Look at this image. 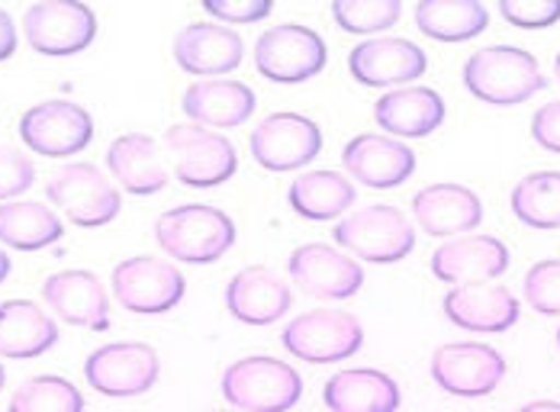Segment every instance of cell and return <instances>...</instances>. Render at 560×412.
<instances>
[{
  "instance_id": "cell-1",
  "label": "cell",
  "mask_w": 560,
  "mask_h": 412,
  "mask_svg": "<svg viewBox=\"0 0 560 412\" xmlns=\"http://www.w3.org/2000/svg\"><path fill=\"white\" fill-rule=\"evenodd\" d=\"M464 87L490 107H515L545 91L548 81L532 52L518 46H490L464 61Z\"/></svg>"
},
{
  "instance_id": "cell-2",
  "label": "cell",
  "mask_w": 560,
  "mask_h": 412,
  "mask_svg": "<svg viewBox=\"0 0 560 412\" xmlns=\"http://www.w3.org/2000/svg\"><path fill=\"white\" fill-rule=\"evenodd\" d=\"M155 242L174 261L184 264H213L235 245V223L232 216L207 207L187 203L165 210L155 223Z\"/></svg>"
},
{
  "instance_id": "cell-3",
  "label": "cell",
  "mask_w": 560,
  "mask_h": 412,
  "mask_svg": "<svg viewBox=\"0 0 560 412\" xmlns=\"http://www.w3.org/2000/svg\"><path fill=\"white\" fill-rule=\"evenodd\" d=\"M220 390L242 412H287L303 397V377L271 354H252L225 367Z\"/></svg>"
},
{
  "instance_id": "cell-4",
  "label": "cell",
  "mask_w": 560,
  "mask_h": 412,
  "mask_svg": "<svg viewBox=\"0 0 560 412\" xmlns=\"http://www.w3.org/2000/svg\"><path fill=\"white\" fill-rule=\"evenodd\" d=\"M332 236L336 245L371 264H396L416 248L409 216L387 203H374L368 210L348 213L345 220H338Z\"/></svg>"
},
{
  "instance_id": "cell-5",
  "label": "cell",
  "mask_w": 560,
  "mask_h": 412,
  "mask_svg": "<svg viewBox=\"0 0 560 412\" xmlns=\"http://www.w3.org/2000/svg\"><path fill=\"white\" fill-rule=\"evenodd\" d=\"M23 30L39 56L68 59L97 39V13L78 0H43L23 13Z\"/></svg>"
},
{
  "instance_id": "cell-6",
  "label": "cell",
  "mask_w": 560,
  "mask_h": 412,
  "mask_svg": "<svg viewBox=\"0 0 560 412\" xmlns=\"http://www.w3.org/2000/svg\"><path fill=\"white\" fill-rule=\"evenodd\" d=\"M283 349L310 361V364H336L351 354L364 349V326L358 316L351 313H338V309H313L296 316L283 336H280Z\"/></svg>"
},
{
  "instance_id": "cell-7",
  "label": "cell",
  "mask_w": 560,
  "mask_h": 412,
  "mask_svg": "<svg viewBox=\"0 0 560 412\" xmlns=\"http://www.w3.org/2000/svg\"><path fill=\"white\" fill-rule=\"evenodd\" d=\"M326 43L316 30L300 23H280L265 30L255 43V68L275 84H303L326 68Z\"/></svg>"
},
{
  "instance_id": "cell-8",
  "label": "cell",
  "mask_w": 560,
  "mask_h": 412,
  "mask_svg": "<svg viewBox=\"0 0 560 412\" xmlns=\"http://www.w3.org/2000/svg\"><path fill=\"white\" fill-rule=\"evenodd\" d=\"M49 200L56 203L74 226L81 229H97L107 226L119 216L122 210V197L104 177V172L91 162H74L65 165L46 187Z\"/></svg>"
},
{
  "instance_id": "cell-9",
  "label": "cell",
  "mask_w": 560,
  "mask_h": 412,
  "mask_svg": "<svg viewBox=\"0 0 560 412\" xmlns=\"http://www.w3.org/2000/svg\"><path fill=\"white\" fill-rule=\"evenodd\" d=\"M162 374V361L159 352L145 342H113L84 361V377L88 384L113 400H129V397H142L155 387Z\"/></svg>"
},
{
  "instance_id": "cell-10",
  "label": "cell",
  "mask_w": 560,
  "mask_h": 412,
  "mask_svg": "<svg viewBox=\"0 0 560 412\" xmlns=\"http://www.w3.org/2000/svg\"><path fill=\"white\" fill-rule=\"evenodd\" d=\"M165 145L174 152V175L184 187H220L238 172V152L223 132L203 126H171Z\"/></svg>"
},
{
  "instance_id": "cell-11",
  "label": "cell",
  "mask_w": 560,
  "mask_h": 412,
  "mask_svg": "<svg viewBox=\"0 0 560 412\" xmlns=\"http://www.w3.org/2000/svg\"><path fill=\"white\" fill-rule=\"evenodd\" d=\"M110 287L116 299L136 316L171 313L187 294L184 274L171 261H159V258H149V255L119 261L113 268Z\"/></svg>"
},
{
  "instance_id": "cell-12",
  "label": "cell",
  "mask_w": 560,
  "mask_h": 412,
  "mask_svg": "<svg viewBox=\"0 0 560 412\" xmlns=\"http://www.w3.org/2000/svg\"><path fill=\"white\" fill-rule=\"evenodd\" d=\"M432 380L460 400L490 397L505 377V357L483 342H451L432 354Z\"/></svg>"
},
{
  "instance_id": "cell-13",
  "label": "cell",
  "mask_w": 560,
  "mask_h": 412,
  "mask_svg": "<svg viewBox=\"0 0 560 412\" xmlns=\"http://www.w3.org/2000/svg\"><path fill=\"white\" fill-rule=\"evenodd\" d=\"M20 139L30 152L46 158H71L94 139V119L71 101H46L30 107L20 119Z\"/></svg>"
},
{
  "instance_id": "cell-14",
  "label": "cell",
  "mask_w": 560,
  "mask_h": 412,
  "mask_svg": "<svg viewBox=\"0 0 560 412\" xmlns=\"http://www.w3.org/2000/svg\"><path fill=\"white\" fill-rule=\"evenodd\" d=\"M248 149L255 162L268 172H296L323 152V132L316 119L283 110L258 122L248 139Z\"/></svg>"
},
{
  "instance_id": "cell-15",
  "label": "cell",
  "mask_w": 560,
  "mask_h": 412,
  "mask_svg": "<svg viewBox=\"0 0 560 412\" xmlns=\"http://www.w3.org/2000/svg\"><path fill=\"white\" fill-rule=\"evenodd\" d=\"M290 281L310 296L319 299H348L361 294L364 287V271L358 261L336 251V245L326 242H306L300 245L290 261H287Z\"/></svg>"
},
{
  "instance_id": "cell-16",
  "label": "cell",
  "mask_w": 560,
  "mask_h": 412,
  "mask_svg": "<svg viewBox=\"0 0 560 412\" xmlns=\"http://www.w3.org/2000/svg\"><path fill=\"white\" fill-rule=\"evenodd\" d=\"M425 52L402 36H377L348 52V71L364 87H399L425 74Z\"/></svg>"
},
{
  "instance_id": "cell-17",
  "label": "cell",
  "mask_w": 560,
  "mask_h": 412,
  "mask_svg": "<svg viewBox=\"0 0 560 412\" xmlns=\"http://www.w3.org/2000/svg\"><path fill=\"white\" fill-rule=\"evenodd\" d=\"M341 165L345 172L361 180L371 190H393L399 184H406L416 172V152L390 136L381 132H364L354 136L345 152H341Z\"/></svg>"
},
{
  "instance_id": "cell-18",
  "label": "cell",
  "mask_w": 560,
  "mask_h": 412,
  "mask_svg": "<svg viewBox=\"0 0 560 412\" xmlns=\"http://www.w3.org/2000/svg\"><path fill=\"white\" fill-rule=\"evenodd\" d=\"M432 274L454 287L467 284H490L509 271V248L493 236L448 238L435 248L429 261Z\"/></svg>"
},
{
  "instance_id": "cell-19",
  "label": "cell",
  "mask_w": 560,
  "mask_h": 412,
  "mask_svg": "<svg viewBox=\"0 0 560 412\" xmlns=\"http://www.w3.org/2000/svg\"><path fill=\"white\" fill-rule=\"evenodd\" d=\"M412 216L425 236L460 238L483 223V203L464 184H429L412 197Z\"/></svg>"
},
{
  "instance_id": "cell-20",
  "label": "cell",
  "mask_w": 560,
  "mask_h": 412,
  "mask_svg": "<svg viewBox=\"0 0 560 412\" xmlns=\"http://www.w3.org/2000/svg\"><path fill=\"white\" fill-rule=\"evenodd\" d=\"M293 303L290 287L283 284L278 271L265 268V264H252L242 268L229 284H225V309L232 313V319L245 322V326H271L287 316Z\"/></svg>"
},
{
  "instance_id": "cell-21",
  "label": "cell",
  "mask_w": 560,
  "mask_h": 412,
  "mask_svg": "<svg viewBox=\"0 0 560 412\" xmlns=\"http://www.w3.org/2000/svg\"><path fill=\"white\" fill-rule=\"evenodd\" d=\"M242 36L223 23H190L174 36V61L187 74H229L242 64Z\"/></svg>"
},
{
  "instance_id": "cell-22",
  "label": "cell",
  "mask_w": 560,
  "mask_h": 412,
  "mask_svg": "<svg viewBox=\"0 0 560 412\" xmlns=\"http://www.w3.org/2000/svg\"><path fill=\"white\" fill-rule=\"evenodd\" d=\"M43 299L58 319L81 329H107L110 322V296L94 271H58L46 278Z\"/></svg>"
},
{
  "instance_id": "cell-23",
  "label": "cell",
  "mask_w": 560,
  "mask_h": 412,
  "mask_svg": "<svg viewBox=\"0 0 560 412\" xmlns=\"http://www.w3.org/2000/svg\"><path fill=\"white\" fill-rule=\"evenodd\" d=\"M442 309L457 329L467 332H505L518 322L522 306L512 291L505 287H493V284H467V287H451Z\"/></svg>"
},
{
  "instance_id": "cell-24",
  "label": "cell",
  "mask_w": 560,
  "mask_h": 412,
  "mask_svg": "<svg viewBox=\"0 0 560 412\" xmlns=\"http://www.w3.org/2000/svg\"><path fill=\"white\" fill-rule=\"evenodd\" d=\"M445 101L432 87H396L374 104V119L396 139H425L445 122Z\"/></svg>"
},
{
  "instance_id": "cell-25",
  "label": "cell",
  "mask_w": 560,
  "mask_h": 412,
  "mask_svg": "<svg viewBox=\"0 0 560 412\" xmlns=\"http://www.w3.org/2000/svg\"><path fill=\"white\" fill-rule=\"evenodd\" d=\"M255 91L242 81H197L184 91L180 110L197 126L232 129L255 114Z\"/></svg>"
},
{
  "instance_id": "cell-26",
  "label": "cell",
  "mask_w": 560,
  "mask_h": 412,
  "mask_svg": "<svg viewBox=\"0 0 560 412\" xmlns=\"http://www.w3.org/2000/svg\"><path fill=\"white\" fill-rule=\"evenodd\" d=\"M107 168L126 193L152 197L168 187V172L159 158V145L152 136L126 132L113 139L107 149Z\"/></svg>"
},
{
  "instance_id": "cell-27",
  "label": "cell",
  "mask_w": 560,
  "mask_h": 412,
  "mask_svg": "<svg viewBox=\"0 0 560 412\" xmlns=\"http://www.w3.org/2000/svg\"><path fill=\"white\" fill-rule=\"evenodd\" d=\"M323 400L332 412H396L399 387L387 370L348 367L326 380Z\"/></svg>"
},
{
  "instance_id": "cell-28",
  "label": "cell",
  "mask_w": 560,
  "mask_h": 412,
  "mask_svg": "<svg viewBox=\"0 0 560 412\" xmlns=\"http://www.w3.org/2000/svg\"><path fill=\"white\" fill-rule=\"evenodd\" d=\"M56 319L30 299L0 303V354L3 357H39L56 349Z\"/></svg>"
},
{
  "instance_id": "cell-29",
  "label": "cell",
  "mask_w": 560,
  "mask_h": 412,
  "mask_svg": "<svg viewBox=\"0 0 560 412\" xmlns=\"http://www.w3.org/2000/svg\"><path fill=\"white\" fill-rule=\"evenodd\" d=\"M358 190L348 177H341L338 172H310L300 175L290 190H287V203L300 220L310 223H329L341 216L345 210H351Z\"/></svg>"
},
{
  "instance_id": "cell-30",
  "label": "cell",
  "mask_w": 560,
  "mask_h": 412,
  "mask_svg": "<svg viewBox=\"0 0 560 412\" xmlns=\"http://www.w3.org/2000/svg\"><path fill=\"white\" fill-rule=\"evenodd\" d=\"M416 26L435 43H467L490 26V10L477 0H422Z\"/></svg>"
},
{
  "instance_id": "cell-31",
  "label": "cell",
  "mask_w": 560,
  "mask_h": 412,
  "mask_svg": "<svg viewBox=\"0 0 560 412\" xmlns=\"http://www.w3.org/2000/svg\"><path fill=\"white\" fill-rule=\"evenodd\" d=\"M61 220L43 203H3L0 207V242L16 251H39L61 238Z\"/></svg>"
},
{
  "instance_id": "cell-32",
  "label": "cell",
  "mask_w": 560,
  "mask_h": 412,
  "mask_svg": "<svg viewBox=\"0 0 560 412\" xmlns=\"http://www.w3.org/2000/svg\"><path fill=\"white\" fill-rule=\"evenodd\" d=\"M512 213L532 229H560V172L522 177L512 190Z\"/></svg>"
},
{
  "instance_id": "cell-33",
  "label": "cell",
  "mask_w": 560,
  "mask_h": 412,
  "mask_svg": "<svg viewBox=\"0 0 560 412\" xmlns=\"http://www.w3.org/2000/svg\"><path fill=\"white\" fill-rule=\"evenodd\" d=\"M7 412H84V397L71 380L43 374L26 380L10 397Z\"/></svg>"
},
{
  "instance_id": "cell-34",
  "label": "cell",
  "mask_w": 560,
  "mask_h": 412,
  "mask_svg": "<svg viewBox=\"0 0 560 412\" xmlns=\"http://www.w3.org/2000/svg\"><path fill=\"white\" fill-rule=\"evenodd\" d=\"M402 3L396 0H338L332 3V20L351 36L384 33L399 20Z\"/></svg>"
},
{
  "instance_id": "cell-35",
  "label": "cell",
  "mask_w": 560,
  "mask_h": 412,
  "mask_svg": "<svg viewBox=\"0 0 560 412\" xmlns=\"http://www.w3.org/2000/svg\"><path fill=\"white\" fill-rule=\"evenodd\" d=\"M525 299L541 316H560V261L548 258L525 274Z\"/></svg>"
},
{
  "instance_id": "cell-36",
  "label": "cell",
  "mask_w": 560,
  "mask_h": 412,
  "mask_svg": "<svg viewBox=\"0 0 560 412\" xmlns=\"http://www.w3.org/2000/svg\"><path fill=\"white\" fill-rule=\"evenodd\" d=\"M500 13L518 30H548L560 20V0H505Z\"/></svg>"
},
{
  "instance_id": "cell-37",
  "label": "cell",
  "mask_w": 560,
  "mask_h": 412,
  "mask_svg": "<svg viewBox=\"0 0 560 412\" xmlns=\"http://www.w3.org/2000/svg\"><path fill=\"white\" fill-rule=\"evenodd\" d=\"M36 180V165L13 152V149H0V200L20 197L23 190H30Z\"/></svg>"
},
{
  "instance_id": "cell-38",
  "label": "cell",
  "mask_w": 560,
  "mask_h": 412,
  "mask_svg": "<svg viewBox=\"0 0 560 412\" xmlns=\"http://www.w3.org/2000/svg\"><path fill=\"white\" fill-rule=\"evenodd\" d=\"M207 16L220 20V23H258L265 16H271L275 3L271 0H207L203 3Z\"/></svg>"
},
{
  "instance_id": "cell-39",
  "label": "cell",
  "mask_w": 560,
  "mask_h": 412,
  "mask_svg": "<svg viewBox=\"0 0 560 412\" xmlns=\"http://www.w3.org/2000/svg\"><path fill=\"white\" fill-rule=\"evenodd\" d=\"M532 139L548 149V152H558L560 155V101H551L548 107H541L535 117H532Z\"/></svg>"
},
{
  "instance_id": "cell-40",
  "label": "cell",
  "mask_w": 560,
  "mask_h": 412,
  "mask_svg": "<svg viewBox=\"0 0 560 412\" xmlns=\"http://www.w3.org/2000/svg\"><path fill=\"white\" fill-rule=\"evenodd\" d=\"M16 52V26L7 10H0V61H7Z\"/></svg>"
},
{
  "instance_id": "cell-41",
  "label": "cell",
  "mask_w": 560,
  "mask_h": 412,
  "mask_svg": "<svg viewBox=\"0 0 560 412\" xmlns=\"http://www.w3.org/2000/svg\"><path fill=\"white\" fill-rule=\"evenodd\" d=\"M518 412H560V403L558 400H535V403L522 407Z\"/></svg>"
},
{
  "instance_id": "cell-42",
  "label": "cell",
  "mask_w": 560,
  "mask_h": 412,
  "mask_svg": "<svg viewBox=\"0 0 560 412\" xmlns=\"http://www.w3.org/2000/svg\"><path fill=\"white\" fill-rule=\"evenodd\" d=\"M7 274H10V258H7V251L0 248V284L7 281Z\"/></svg>"
},
{
  "instance_id": "cell-43",
  "label": "cell",
  "mask_w": 560,
  "mask_h": 412,
  "mask_svg": "<svg viewBox=\"0 0 560 412\" xmlns=\"http://www.w3.org/2000/svg\"><path fill=\"white\" fill-rule=\"evenodd\" d=\"M3 384H7V370H3V364H0V390H3Z\"/></svg>"
},
{
  "instance_id": "cell-44",
  "label": "cell",
  "mask_w": 560,
  "mask_h": 412,
  "mask_svg": "<svg viewBox=\"0 0 560 412\" xmlns=\"http://www.w3.org/2000/svg\"><path fill=\"white\" fill-rule=\"evenodd\" d=\"M555 78H558V84H560V56L555 59Z\"/></svg>"
},
{
  "instance_id": "cell-45",
  "label": "cell",
  "mask_w": 560,
  "mask_h": 412,
  "mask_svg": "<svg viewBox=\"0 0 560 412\" xmlns=\"http://www.w3.org/2000/svg\"><path fill=\"white\" fill-rule=\"evenodd\" d=\"M558 345H560V329H558Z\"/></svg>"
}]
</instances>
